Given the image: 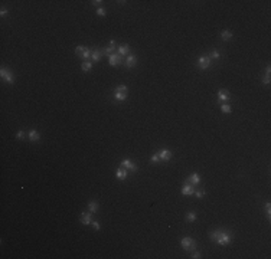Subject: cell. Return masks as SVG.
Instances as JSON below:
<instances>
[{
    "label": "cell",
    "mask_w": 271,
    "mask_h": 259,
    "mask_svg": "<svg viewBox=\"0 0 271 259\" xmlns=\"http://www.w3.org/2000/svg\"><path fill=\"white\" fill-rule=\"evenodd\" d=\"M209 238H211L213 242H216L218 245H221V246H227V245H229V243L232 242V233L228 232V230H224V229L213 230V232L209 235Z\"/></svg>",
    "instance_id": "1"
},
{
    "label": "cell",
    "mask_w": 271,
    "mask_h": 259,
    "mask_svg": "<svg viewBox=\"0 0 271 259\" xmlns=\"http://www.w3.org/2000/svg\"><path fill=\"white\" fill-rule=\"evenodd\" d=\"M0 76H1V79L6 81L7 84H13V82H15V76L12 74V71H9V69H6V68H1V69H0Z\"/></svg>",
    "instance_id": "2"
},
{
    "label": "cell",
    "mask_w": 271,
    "mask_h": 259,
    "mask_svg": "<svg viewBox=\"0 0 271 259\" xmlns=\"http://www.w3.org/2000/svg\"><path fill=\"white\" fill-rule=\"evenodd\" d=\"M180 245H182V248L186 249V251H193L195 248H196L195 240L192 238H183V239L180 240Z\"/></svg>",
    "instance_id": "3"
},
{
    "label": "cell",
    "mask_w": 271,
    "mask_h": 259,
    "mask_svg": "<svg viewBox=\"0 0 271 259\" xmlns=\"http://www.w3.org/2000/svg\"><path fill=\"white\" fill-rule=\"evenodd\" d=\"M211 58L209 56H200L199 59H198V66L200 68V69H208L209 68V65H211Z\"/></svg>",
    "instance_id": "4"
},
{
    "label": "cell",
    "mask_w": 271,
    "mask_h": 259,
    "mask_svg": "<svg viewBox=\"0 0 271 259\" xmlns=\"http://www.w3.org/2000/svg\"><path fill=\"white\" fill-rule=\"evenodd\" d=\"M157 154H159V157H160V161H169V160L172 158V151L167 150V148L160 150Z\"/></svg>",
    "instance_id": "5"
},
{
    "label": "cell",
    "mask_w": 271,
    "mask_h": 259,
    "mask_svg": "<svg viewBox=\"0 0 271 259\" xmlns=\"http://www.w3.org/2000/svg\"><path fill=\"white\" fill-rule=\"evenodd\" d=\"M123 61H121V55H118V53H113V55H110L108 56V64L111 65V66H117V65H120Z\"/></svg>",
    "instance_id": "6"
},
{
    "label": "cell",
    "mask_w": 271,
    "mask_h": 259,
    "mask_svg": "<svg viewBox=\"0 0 271 259\" xmlns=\"http://www.w3.org/2000/svg\"><path fill=\"white\" fill-rule=\"evenodd\" d=\"M91 222H92V213L91 212H84L81 215V223L88 226V224H91Z\"/></svg>",
    "instance_id": "7"
},
{
    "label": "cell",
    "mask_w": 271,
    "mask_h": 259,
    "mask_svg": "<svg viewBox=\"0 0 271 259\" xmlns=\"http://www.w3.org/2000/svg\"><path fill=\"white\" fill-rule=\"evenodd\" d=\"M124 64H125L127 68H133V66L137 64V56H136V55H127Z\"/></svg>",
    "instance_id": "8"
},
{
    "label": "cell",
    "mask_w": 271,
    "mask_h": 259,
    "mask_svg": "<svg viewBox=\"0 0 271 259\" xmlns=\"http://www.w3.org/2000/svg\"><path fill=\"white\" fill-rule=\"evenodd\" d=\"M121 166L124 167V169H128V170H131V171H136L137 170V166L131 161V160H128V158H124L123 161H121Z\"/></svg>",
    "instance_id": "9"
},
{
    "label": "cell",
    "mask_w": 271,
    "mask_h": 259,
    "mask_svg": "<svg viewBox=\"0 0 271 259\" xmlns=\"http://www.w3.org/2000/svg\"><path fill=\"white\" fill-rule=\"evenodd\" d=\"M116 49H117L116 40H111V42H110V45H108L107 48H104V53L110 56V55H113V53H114V50H116Z\"/></svg>",
    "instance_id": "10"
},
{
    "label": "cell",
    "mask_w": 271,
    "mask_h": 259,
    "mask_svg": "<svg viewBox=\"0 0 271 259\" xmlns=\"http://www.w3.org/2000/svg\"><path fill=\"white\" fill-rule=\"evenodd\" d=\"M117 49H118V55H128L130 53V46L127 45V43H123V45H120V46H117Z\"/></svg>",
    "instance_id": "11"
},
{
    "label": "cell",
    "mask_w": 271,
    "mask_h": 259,
    "mask_svg": "<svg viewBox=\"0 0 271 259\" xmlns=\"http://www.w3.org/2000/svg\"><path fill=\"white\" fill-rule=\"evenodd\" d=\"M182 194H185V196H191V194H193V184L186 183V184L182 187Z\"/></svg>",
    "instance_id": "12"
},
{
    "label": "cell",
    "mask_w": 271,
    "mask_h": 259,
    "mask_svg": "<svg viewBox=\"0 0 271 259\" xmlns=\"http://www.w3.org/2000/svg\"><path fill=\"white\" fill-rule=\"evenodd\" d=\"M229 92H228V89H221L219 92H218V99H221V101H228L229 99Z\"/></svg>",
    "instance_id": "13"
},
{
    "label": "cell",
    "mask_w": 271,
    "mask_h": 259,
    "mask_svg": "<svg viewBox=\"0 0 271 259\" xmlns=\"http://www.w3.org/2000/svg\"><path fill=\"white\" fill-rule=\"evenodd\" d=\"M98 207H100V204H98V202H95V200H92V202L88 203V209H89L91 213H97V212H98Z\"/></svg>",
    "instance_id": "14"
},
{
    "label": "cell",
    "mask_w": 271,
    "mask_h": 259,
    "mask_svg": "<svg viewBox=\"0 0 271 259\" xmlns=\"http://www.w3.org/2000/svg\"><path fill=\"white\" fill-rule=\"evenodd\" d=\"M117 179H118V180H125V179H127V170H125L124 167L117 170Z\"/></svg>",
    "instance_id": "15"
},
{
    "label": "cell",
    "mask_w": 271,
    "mask_h": 259,
    "mask_svg": "<svg viewBox=\"0 0 271 259\" xmlns=\"http://www.w3.org/2000/svg\"><path fill=\"white\" fill-rule=\"evenodd\" d=\"M199 182H200V179H199V174H196V173H193V174H191V177L188 179V183H191V184H199Z\"/></svg>",
    "instance_id": "16"
},
{
    "label": "cell",
    "mask_w": 271,
    "mask_h": 259,
    "mask_svg": "<svg viewBox=\"0 0 271 259\" xmlns=\"http://www.w3.org/2000/svg\"><path fill=\"white\" fill-rule=\"evenodd\" d=\"M39 138H40V134H39L36 130H30V133H29V140L30 141H39Z\"/></svg>",
    "instance_id": "17"
},
{
    "label": "cell",
    "mask_w": 271,
    "mask_h": 259,
    "mask_svg": "<svg viewBox=\"0 0 271 259\" xmlns=\"http://www.w3.org/2000/svg\"><path fill=\"white\" fill-rule=\"evenodd\" d=\"M91 55H92V50L89 49V48H85L84 49V52L79 55L82 59H85V61H88V59H91Z\"/></svg>",
    "instance_id": "18"
},
{
    "label": "cell",
    "mask_w": 271,
    "mask_h": 259,
    "mask_svg": "<svg viewBox=\"0 0 271 259\" xmlns=\"http://www.w3.org/2000/svg\"><path fill=\"white\" fill-rule=\"evenodd\" d=\"M101 55H103V53H101L100 50L94 49V50H92V55H91V61H92V62H98V61L101 59Z\"/></svg>",
    "instance_id": "19"
},
{
    "label": "cell",
    "mask_w": 271,
    "mask_h": 259,
    "mask_svg": "<svg viewBox=\"0 0 271 259\" xmlns=\"http://www.w3.org/2000/svg\"><path fill=\"white\" fill-rule=\"evenodd\" d=\"M221 37H222V40H231L232 39V32L231 30H222Z\"/></svg>",
    "instance_id": "20"
},
{
    "label": "cell",
    "mask_w": 271,
    "mask_h": 259,
    "mask_svg": "<svg viewBox=\"0 0 271 259\" xmlns=\"http://www.w3.org/2000/svg\"><path fill=\"white\" fill-rule=\"evenodd\" d=\"M81 68H82V71L88 72V71H91V69H92V62H89V61H85V62H82Z\"/></svg>",
    "instance_id": "21"
},
{
    "label": "cell",
    "mask_w": 271,
    "mask_h": 259,
    "mask_svg": "<svg viewBox=\"0 0 271 259\" xmlns=\"http://www.w3.org/2000/svg\"><path fill=\"white\" fill-rule=\"evenodd\" d=\"M114 98H116L117 101H125L127 94H123V92H117V91H114Z\"/></svg>",
    "instance_id": "22"
},
{
    "label": "cell",
    "mask_w": 271,
    "mask_h": 259,
    "mask_svg": "<svg viewBox=\"0 0 271 259\" xmlns=\"http://www.w3.org/2000/svg\"><path fill=\"white\" fill-rule=\"evenodd\" d=\"M221 111L224 112V114H229V112H231V105L222 104V105H221Z\"/></svg>",
    "instance_id": "23"
},
{
    "label": "cell",
    "mask_w": 271,
    "mask_h": 259,
    "mask_svg": "<svg viewBox=\"0 0 271 259\" xmlns=\"http://www.w3.org/2000/svg\"><path fill=\"white\" fill-rule=\"evenodd\" d=\"M116 91L117 92H123V94H127L128 92V88L125 86V85H118L116 88Z\"/></svg>",
    "instance_id": "24"
},
{
    "label": "cell",
    "mask_w": 271,
    "mask_h": 259,
    "mask_svg": "<svg viewBox=\"0 0 271 259\" xmlns=\"http://www.w3.org/2000/svg\"><path fill=\"white\" fill-rule=\"evenodd\" d=\"M211 59H219L221 58V53L218 52V50H213V52H211V55H208Z\"/></svg>",
    "instance_id": "25"
},
{
    "label": "cell",
    "mask_w": 271,
    "mask_h": 259,
    "mask_svg": "<svg viewBox=\"0 0 271 259\" xmlns=\"http://www.w3.org/2000/svg\"><path fill=\"white\" fill-rule=\"evenodd\" d=\"M186 219H188V222H195L196 220V213H188V216H186Z\"/></svg>",
    "instance_id": "26"
},
{
    "label": "cell",
    "mask_w": 271,
    "mask_h": 259,
    "mask_svg": "<svg viewBox=\"0 0 271 259\" xmlns=\"http://www.w3.org/2000/svg\"><path fill=\"white\" fill-rule=\"evenodd\" d=\"M105 13H107V12H105V9H104V7H98V9H97V15H98V16L104 17V16H105Z\"/></svg>",
    "instance_id": "27"
},
{
    "label": "cell",
    "mask_w": 271,
    "mask_h": 259,
    "mask_svg": "<svg viewBox=\"0 0 271 259\" xmlns=\"http://www.w3.org/2000/svg\"><path fill=\"white\" fill-rule=\"evenodd\" d=\"M150 160H152V163H159V161H160V157H159V154H153Z\"/></svg>",
    "instance_id": "28"
},
{
    "label": "cell",
    "mask_w": 271,
    "mask_h": 259,
    "mask_svg": "<svg viewBox=\"0 0 271 259\" xmlns=\"http://www.w3.org/2000/svg\"><path fill=\"white\" fill-rule=\"evenodd\" d=\"M25 135H26V134H25L23 131H19V133L16 134V138H17V140H23V138H25Z\"/></svg>",
    "instance_id": "29"
},
{
    "label": "cell",
    "mask_w": 271,
    "mask_h": 259,
    "mask_svg": "<svg viewBox=\"0 0 271 259\" xmlns=\"http://www.w3.org/2000/svg\"><path fill=\"white\" fill-rule=\"evenodd\" d=\"M263 84H264V85H268V84H270V75H265V76L263 78Z\"/></svg>",
    "instance_id": "30"
},
{
    "label": "cell",
    "mask_w": 271,
    "mask_h": 259,
    "mask_svg": "<svg viewBox=\"0 0 271 259\" xmlns=\"http://www.w3.org/2000/svg\"><path fill=\"white\" fill-rule=\"evenodd\" d=\"M84 49H85V46H77V49H75L77 55H81V53L84 52Z\"/></svg>",
    "instance_id": "31"
},
{
    "label": "cell",
    "mask_w": 271,
    "mask_h": 259,
    "mask_svg": "<svg viewBox=\"0 0 271 259\" xmlns=\"http://www.w3.org/2000/svg\"><path fill=\"white\" fill-rule=\"evenodd\" d=\"M91 224H92V227H94L95 230H98V229L101 227V226H100V223H98V222H95V220H92V222H91Z\"/></svg>",
    "instance_id": "32"
},
{
    "label": "cell",
    "mask_w": 271,
    "mask_h": 259,
    "mask_svg": "<svg viewBox=\"0 0 271 259\" xmlns=\"http://www.w3.org/2000/svg\"><path fill=\"white\" fill-rule=\"evenodd\" d=\"M265 209H267V216L270 218V216H271V204H270V203H267V204H265Z\"/></svg>",
    "instance_id": "33"
},
{
    "label": "cell",
    "mask_w": 271,
    "mask_h": 259,
    "mask_svg": "<svg viewBox=\"0 0 271 259\" xmlns=\"http://www.w3.org/2000/svg\"><path fill=\"white\" fill-rule=\"evenodd\" d=\"M191 258H193V259H199V258H200V253H199V252H193Z\"/></svg>",
    "instance_id": "34"
},
{
    "label": "cell",
    "mask_w": 271,
    "mask_h": 259,
    "mask_svg": "<svg viewBox=\"0 0 271 259\" xmlns=\"http://www.w3.org/2000/svg\"><path fill=\"white\" fill-rule=\"evenodd\" d=\"M94 6H101L103 4V0H95V1H91Z\"/></svg>",
    "instance_id": "35"
},
{
    "label": "cell",
    "mask_w": 271,
    "mask_h": 259,
    "mask_svg": "<svg viewBox=\"0 0 271 259\" xmlns=\"http://www.w3.org/2000/svg\"><path fill=\"white\" fill-rule=\"evenodd\" d=\"M195 196H196V197H202V196H203V191L198 190V191H195Z\"/></svg>",
    "instance_id": "36"
},
{
    "label": "cell",
    "mask_w": 271,
    "mask_h": 259,
    "mask_svg": "<svg viewBox=\"0 0 271 259\" xmlns=\"http://www.w3.org/2000/svg\"><path fill=\"white\" fill-rule=\"evenodd\" d=\"M0 15H1V16H6V15H7V10H6V9H1Z\"/></svg>",
    "instance_id": "37"
}]
</instances>
